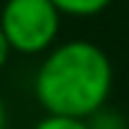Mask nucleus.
Here are the masks:
<instances>
[{"label":"nucleus","instance_id":"1","mask_svg":"<svg viewBox=\"0 0 129 129\" xmlns=\"http://www.w3.org/2000/svg\"><path fill=\"white\" fill-rule=\"evenodd\" d=\"M111 87L113 63L90 40L53 45L34 74V98L53 116L90 119L105 108Z\"/></svg>","mask_w":129,"mask_h":129},{"label":"nucleus","instance_id":"2","mask_svg":"<svg viewBox=\"0 0 129 129\" xmlns=\"http://www.w3.org/2000/svg\"><path fill=\"white\" fill-rule=\"evenodd\" d=\"M61 11L53 0H5L0 8V29L11 50L21 55H42L58 40Z\"/></svg>","mask_w":129,"mask_h":129},{"label":"nucleus","instance_id":"3","mask_svg":"<svg viewBox=\"0 0 129 129\" xmlns=\"http://www.w3.org/2000/svg\"><path fill=\"white\" fill-rule=\"evenodd\" d=\"M113 0H53L61 16H74V19H92L103 13Z\"/></svg>","mask_w":129,"mask_h":129},{"label":"nucleus","instance_id":"4","mask_svg":"<svg viewBox=\"0 0 129 129\" xmlns=\"http://www.w3.org/2000/svg\"><path fill=\"white\" fill-rule=\"evenodd\" d=\"M34 129H90V121L87 119H71V116L45 113L42 119L34 124Z\"/></svg>","mask_w":129,"mask_h":129},{"label":"nucleus","instance_id":"5","mask_svg":"<svg viewBox=\"0 0 129 129\" xmlns=\"http://www.w3.org/2000/svg\"><path fill=\"white\" fill-rule=\"evenodd\" d=\"M87 121H90V129H124V119L119 113H113V111H108V108H100Z\"/></svg>","mask_w":129,"mask_h":129},{"label":"nucleus","instance_id":"6","mask_svg":"<svg viewBox=\"0 0 129 129\" xmlns=\"http://www.w3.org/2000/svg\"><path fill=\"white\" fill-rule=\"evenodd\" d=\"M11 45H8V40H5V34H3V29H0V69L8 63V58H11Z\"/></svg>","mask_w":129,"mask_h":129},{"label":"nucleus","instance_id":"7","mask_svg":"<svg viewBox=\"0 0 129 129\" xmlns=\"http://www.w3.org/2000/svg\"><path fill=\"white\" fill-rule=\"evenodd\" d=\"M8 126V113H5V103L0 100V129Z\"/></svg>","mask_w":129,"mask_h":129},{"label":"nucleus","instance_id":"8","mask_svg":"<svg viewBox=\"0 0 129 129\" xmlns=\"http://www.w3.org/2000/svg\"><path fill=\"white\" fill-rule=\"evenodd\" d=\"M126 34H129V16H126Z\"/></svg>","mask_w":129,"mask_h":129}]
</instances>
